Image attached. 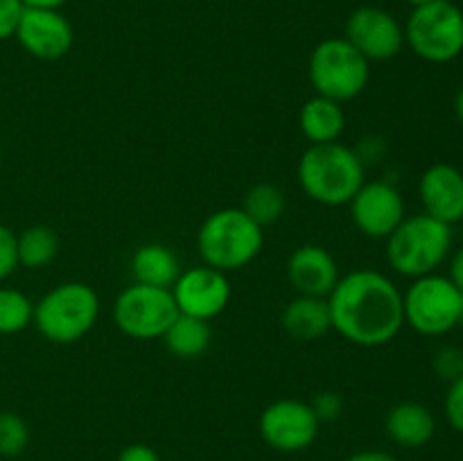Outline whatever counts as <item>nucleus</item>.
<instances>
[{
    "label": "nucleus",
    "instance_id": "obj_1",
    "mask_svg": "<svg viewBox=\"0 0 463 461\" xmlns=\"http://www.w3.org/2000/svg\"><path fill=\"white\" fill-rule=\"evenodd\" d=\"M328 307L333 328L357 346H384L405 324L402 294L373 269H357L339 278Z\"/></svg>",
    "mask_w": 463,
    "mask_h": 461
},
{
    "label": "nucleus",
    "instance_id": "obj_2",
    "mask_svg": "<svg viewBox=\"0 0 463 461\" xmlns=\"http://www.w3.org/2000/svg\"><path fill=\"white\" fill-rule=\"evenodd\" d=\"M303 193L326 206L351 203L364 185V165L357 152L342 143L312 145L298 163Z\"/></svg>",
    "mask_w": 463,
    "mask_h": 461
},
{
    "label": "nucleus",
    "instance_id": "obj_3",
    "mask_svg": "<svg viewBox=\"0 0 463 461\" xmlns=\"http://www.w3.org/2000/svg\"><path fill=\"white\" fill-rule=\"evenodd\" d=\"M265 233L242 208H224L208 217L197 233V247L206 267L235 271L260 253Z\"/></svg>",
    "mask_w": 463,
    "mask_h": 461
},
{
    "label": "nucleus",
    "instance_id": "obj_4",
    "mask_svg": "<svg viewBox=\"0 0 463 461\" xmlns=\"http://www.w3.org/2000/svg\"><path fill=\"white\" fill-rule=\"evenodd\" d=\"M452 247L450 224L434 220L428 212L405 217L387 238V260L398 274L420 278L434 274Z\"/></svg>",
    "mask_w": 463,
    "mask_h": 461
},
{
    "label": "nucleus",
    "instance_id": "obj_5",
    "mask_svg": "<svg viewBox=\"0 0 463 461\" xmlns=\"http://www.w3.org/2000/svg\"><path fill=\"white\" fill-rule=\"evenodd\" d=\"M99 315V298L84 283H61L34 306L36 330L52 343H72L84 337Z\"/></svg>",
    "mask_w": 463,
    "mask_h": 461
},
{
    "label": "nucleus",
    "instance_id": "obj_6",
    "mask_svg": "<svg viewBox=\"0 0 463 461\" xmlns=\"http://www.w3.org/2000/svg\"><path fill=\"white\" fill-rule=\"evenodd\" d=\"M310 81L321 98L346 102L369 84V59L348 39H326L310 54Z\"/></svg>",
    "mask_w": 463,
    "mask_h": 461
},
{
    "label": "nucleus",
    "instance_id": "obj_7",
    "mask_svg": "<svg viewBox=\"0 0 463 461\" xmlns=\"http://www.w3.org/2000/svg\"><path fill=\"white\" fill-rule=\"evenodd\" d=\"M405 41L425 61L446 63L463 52V12L450 0H432L414 7Z\"/></svg>",
    "mask_w": 463,
    "mask_h": 461
},
{
    "label": "nucleus",
    "instance_id": "obj_8",
    "mask_svg": "<svg viewBox=\"0 0 463 461\" xmlns=\"http://www.w3.org/2000/svg\"><path fill=\"white\" fill-rule=\"evenodd\" d=\"M402 312L416 333L428 337L446 334L459 325L461 289L448 276H420L402 296Z\"/></svg>",
    "mask_w": 463,
    "mask_h": 461
},
{
    "label": "nucleus",
    "instance_id": "obj_9",
    "mask_svg": "<svg viewBox=\"0 0 463 461\" xmlns=\"http://www.w3.org/2000/svg\"><path fill=\"white\" fill-rule=\"evenodd\" d=\"M179 315L172 289L140 283L122 289L113 306L116 325L134 339L163 337Z\"/></svg>",
    "mask_w": 463,
    "mask_h": 461
},
{
    "label": "nucleus",
    "instance_id": "obj_10",
    "mask_svg": "<svg viewBox=\"0 0 463 461\" xmlns=\"http://www.w3.org/2000/svg\"><path fill=\"white\" fill-rule=\"evenodd\" d=\"M346 39L369 61H387L401 52L405 43V30L387 9L366 5V7H357L348 16Z\"/></svg>",
    "mask_w": 463,
    "mask_h": 461
},
{
    "label": "nucleus",
    "instance_id": "obj_11",
    "mask_svg": "<svg viewBox=\"0 0 463 461\" xmlns=\"http://www.w3.org/2000/svg\"><path fill=\"white\" fill-rule=\"evenodd\" d=\"M172 294L181 315L208 321L229 306L231 285L224 271L213 267H194L179 274L176 283L172 285Z\"/></svg>",
    "mask_w": 463,
    "mask_h": 461
},
{
    "label": "nucleus",
    "instance_id": "obj_12",
    "mask_svg": "<svg viewBox=\"0 0 463 461\" xmlns=\"http://www.w3.org/2000/svg\"><path fill=\"white\" fill-rule=\"evenodd\" d=\"M319 432L312 405L301 400H279L267 407L260 416V434L276 450H303L315 441Z\"/></svg>",
    "mask_w": 463,
    "mask_h": 461
},
{
    "label": "nucleus",
    "instance_id": "obj_13",
    "mask_svg": "<svg viewBox=\"0 0 463 461\" xmlns=\"http://www.w3.org/2000/svg\"><path fill=\"white\" fill-rule=\"evenodd\" d=\"M351 215L357 229L369 238H389L405 220V202L387 181L364 183L351 199Z\"/></svg>",
    "mask_w": 463,
    "mask_h": 461
},
{
    "label": "nucleus",
    "instance_id": "obj_14",
    "mask_svg": "<svg viewBox=\"0 0 463 461\" xmlns=\"http://www.w3.org/2000/svg\"><path fill=\"white\" fill-rule=\"evenodd\" d=\"M16 39L32 57L52 61L72 48V25L59 9L25 7Z\"/></svg>",
    "mask_w": 463,
    "mask_h": 461
},
{
    "label": "nucleus",
    "instance_id": "obj_15",
    "mask_svg": "<svg viewBox=\"0 0 463 461\" xmlns=\"http://www.w3.org/2000/svg\"><path fill=\"white\" fill-rule=\"evenodd\" d=\"M420 202L425 212L443 224H455L463 220V174L455 165L437 163L419 183Z\"/></svg>",
    "mask_w": 463,
    "mask_h": 461
},
{
    "label": "nucleus",
    "instance_id": "obj_16",
    "mask_svg": "<svg viewBox=\"0 0 463 461\" xmlns=\"http://www.w3.org/2000/svg\"><path fill=\"white\" fill-rule=\"evenodd\" d=\"M288 278L301 296L326 298L339 283V267L324 247L306 244L289 256Z\"/></svg>",
    "mask_w": 463,
    "mask_h": 461
},
{
    "label": "nucleus",
    "instance_id": "obj_17",
    "mask_svg": "<svg viewBox=\"0 0 463 461\" xmlns=\"http://www.w3.org/2000/svg\"><path fill=\"white\" fill-rule=\"evenodd\" d=\"M283 328L297 342H312V339L324 337L333 328L328 301L319 296L294 298L283 312Z\"/></svg>",
    "mask_w": 463,
    "mask_h": 461
},
{
    "label": "nucleus",
    "instance_id": "obj_18",
    "mask_svg": "<svg viewBox=\"0 0 463 461\" xmlns=\"http://www.w3.org/2000/svg\"><path fill=\"white\" fill-rule=\"evenodd\" d=\"M432 411L419 402H401L393 407L387 416V432L398 446L405 447H420L434 437Z\"/></svg>",
    "mask_w": 463,
    "mask_h": 461
},
{
    "label": "nucleus",
    "instance_id": "obj_19",
    "mask_svg": "<svg viewBox=\"0 0 463 461\" xmlns=\"http://www.w3.org/2000/svg\"><path fill=\"white\" fill-rule=\"evenodd\" d=\"M131 274L136 283L172 289L179 278V258L163 244H145L131 258Z\"/></svg>",
    "mask_w": 463,
    "mask_h": 461
},
{
    "label": "nucleus",
    "instance_id": "obj_20",
    "mask_svg": "<svg viewBox=\"0 0 463 461\" xmlns=\"http://www.w3.org/2000/svg\"><path fill=\"white\" fill-rule=\"evenodd\" d=\"M301 131L312 145L337 143L344 131L342 104L315 95L301 108Z\"/></svg>",
    "mask_w": 463,
    "mask_h": 461
},
{
    "label": "nucleus",
    "instance_id": "obj_21",
    "mask_svg": "<svg viewBox=\"0 0 463 461\" xmlns=\"http://www.w3.org/2000/svg\"><path fill=\"white\" fill-rule=\"evenodd\" d=\"M167 351L181 360L199 357L211 343V325L208 321L190 315H179L163 334Z\"/></svg>",
    "mask_w": 463,
    "mask_h": 461
},
{
    "label": "nucleus",
    "instance_id": "obj_22",
    "mask_svg": "<svg viewBox=\"0 0 463 461\" xmlns=\"http://www.w3.org/2000/svg\"><path fill=\"white\" fill-rule=\"evenodd\" d=\"M59 240L50 226H30L16 238L18 265L27 269H41L57 258Z\"/></svg>",
    "mask_w": 463,
    "mask_h": 461
},
{
    "label": "nucleus",
    "instance_id": "obj_23",
    "mask_svg": "<svg viewBox=\"0 0 463 461\" xmlns=\"http://www.w3.org/2000/svg\"><path fill=\"white\" fill-rule=\"evenodd\" d=\"M242 211L256 221L258 226H269L280 220L285 212V194L274 183H258L244 194Z\"/></svg>",
    "mask_w": 463,
    "mask_h": 461
},
{
    "label": "nucleus",
    "instance_id": "obj_24",
    "mask_svg": "<svg viewBox=\"0 0 463 461\" xmlns=\"http://www.w3.org/2000/svg\"><path fill=\"white\" fill-rule=\"evenodd\" d=\"M34 316V306L23 292L0 287V334H14L25 330Z\"/></svg>",
    "mask_w": 463,
    "mask_h": 461
},
{
    "label": "nucleus",
    "instance_id": "obj_25",
    "mask_svg": "<svg viewBox=\"0 0 463 461\" xmlns=\"http://www.w3.org/2000/svg\"><path fill=\"white\" fill-rule=\"evenodd\" d=\"M30 429L27 423L14 411H0V455L18 456L27 447Z\"/></svg>",
    "mask_w": 463,
    "mask_h": 461
},
{
    "label": "nucleus",
    "instance_id": "obj_26",
    "mask_svg": "<svg viewBox=\"0 0 463 461\" xmlns=\"http://www.w3.org/2000/svg\"><path fill=\"white\" fill-rule=\"evenodd\" d=\"M434 371L441 380L452 382V380L463 375V348L459 346H443L434 353Z\"/></svg>",
    "mask_w": 463,
    "mask_h": 461
},
{
    "label": "nucleus",
    "instance_id": "obj_27",
    "mask_svg": "<svg viewBox=\"0 0 463 461\" xmlns=\"http://www.w3.org/2000/svg\"><path fill=\"white\" fill-rule=\"evenodd\" d=\"M18 267V253H16V235L12 229L0 224V280L14 274Z\"/></svg>",
    "mask_w": 463,
    "mask_h": 461
},
{
    "label": "nucleus",
    "instance_id": "obj_28",
    "mask_svg": "<svg viewBox=\"0 0 463 461\" xmlns=\"http://www.w3.org/2000/svg\"><path fill=\"white\" fill-rule=\"evenodd\" d=\"M25 5L23 0H0V41L16 36Z\"/></svg>",
    "mask_w": 463,
    "mask_h": 461
},
{
    "label": "nucleus",
    "instance_id": "obj_29",
    "mask_svg": "<svg viewBox=\"0 0 463 461\" xmlns=\"http://www.w3.org/2000/svg\"><path fill=\"white\" fill-rule=\"evenodd\" d=\"M446 416L452 428L463 434V375L452 380L446 396Z\"/></svg>",
    "mask_w": 463,
    "mask_h": 461
},
{
    "label": "nucleus",
    "instance_id": "obj_30",
    "mask_svg": "<svg viewBox=\"0 0 463 461\" xmlns=\"http://www.w3.org/2000/svg\"><path fill=\"white\" fill-rule=\"evenodd\" d=\"M312 409H315L317 419L319 420H333V419H337L339 411H342V400H339L337 393L326 391L317 398L315 405H312Z\"/></svg>",
    "mask_w": 463,
    "mask_h": 461
},
{
    "label": "nucleus",
    "instance_id": "obj_31",
    "mask_svg": "<svg viewBox=\"0 0 463 461\" xmlns=\"http://www.w3.org/2000/svg\"><path fill=\"white\" fill-rule=\"evenodd\" d=\"M118 461H161V459H158V455L149 446H140V443H136V446H129L127 450H122V455L118 456Z\"/></svg>",
    "mask_w": 463,
    "mask_h": 461
},
{
    "label": "nucleus",
    "instance_id": "obj_32",
    "mask_svg": "<svg viewBox=\"0 0 463 461\" xmlns=\"http://www.w3.org/2000/svg\"><path fill=\"white\" fill-rule=\"evenodd\" d=\"M448 278H450L452 283H455L457 287H459L463 292V247L455 253V258H452L450 276H448Z\"/></svg>",
    "mask_w": 463,
    "mask_h": 461
},
{
    "label": "nucleus",
    "instance_id": "obj_33",
    "mask_svg": "<svg viewBox=\"0 0 463 461\" xmlns=\"http://www.w3.org/2000/svg\"><path fill=\"white\" fill-rule=\"evenodd\" d=\"M348 461H398V459H393V456L387 455V452L366 450V452H357V455H353Z\"/></svg>",
    "mask_w": 463,
    "mask_h": 461
},
{
    "label": "nucleus",
    "instance_id": "obj_34",
    "mask_svg": "<svg viewBox=\"0 0 463 461\" xmlns=\"http://www.w3.org/2000/svg\"><path fill=\"white\" fill-rule=\"evenodd\" d=\"M68 0H23L25 7H39V9H59Z\"/></svg>",
    "mask_w": 463,
    "mask_h": 461
},
{
    "label": "nucleus",
    "instance_id": "obj_35",
    "mask_svg": "<svg viewBox=\"0 0 463 461\" xmlns=\"http://www.w3.org/2000/svg\"><path fill=\"white\" fill-rule=\"evenodd\" d=\"M455 113H457V118H459V120L463 122V86H461L459 93H457V98H455Z\"/></svg>",
    "mask_w": 463,
    "mask_h": 461
},
{
    "label": "nucleus",
    "instance_id": "obj_36",
    "mask_svg": "<svg viewBox=\"0 0 463 461\" xmlns=\"http://www.w3.org/2000/svg\"><path fill=\"white\" fill-rule=\"evenodd\" d=\"M407 3H411L414 7H420V5H428V3H432V0H407Z\"/></svg>",
    "mask_w": 463,
    "mask_h": 461
},
{
    "label": "nucleus",
    "instance_id": "obj_37",
    "mask_svg": "<svg viewBox=\"0 0 463 461\" xmlns=\"http://www.w3.org/2000/svg\"><path fill=\"white\" fill-rule=\"evenodd\" d=\"M459 324H463V292H461V316H459Z\"/></svg>",
    "mask_w": 463,
    "mask_h": 461
}]
</instances>
